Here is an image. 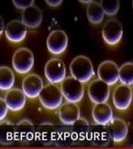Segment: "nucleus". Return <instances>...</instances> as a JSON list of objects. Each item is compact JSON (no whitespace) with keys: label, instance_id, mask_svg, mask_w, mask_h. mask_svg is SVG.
<instances>
[{"label":"nucleus","instance_id":"1","mask_svg":"<svg viewBox=\"0 0 133 149\" xmlns=\"http://www.w3.org/2000/svg\"><path fill=\"white\" fill-rule=\"evenodd\" d=\"M71 76L81 81L83 84L90 81L95 75V70L89 58L79 55L72 61L70 64Z\"/></svg>","mask_w":133,"mask_h":149},{"label":"nucleus","instance_id":"3","mask_svg":"<svg viewBox=\"0 0 133 149\" xmlns=\"http://www.w3.org/2000/svg\"><path fill=\"white\" fill-rule=\"evenodd\" d=\"M61 91L66 102L72 103L79 102L84 95V84L72 76L66 77L62 82Z\"/></svg>","mask_w":133,"mask_h":149},{"label":"nucleus","instance_id":"14","mask_svg":"<svg viewBox=\"0 0 133 149\" xmlns=\"http://www.w3.org/2000/svg\"><path fill=\"white\" fill-rule=\"evenodd\" d=\"M59 118L65 125H72L80 119V109L76 103L65 102L59 108Z\"/></svg>","mask_w":133,"mask_h":149},{"label":"nucleus","instance_id":"21","mask_svg":"<svg viewBox=\"0 0 133 149\" xmlns=\"http://www.w3.org/2000/svg\"><path fill=\"white\" fill-rule=\"evenodd\" d=\"M100 5L106 15L114 16L118 12L120 2L118 0H102L100 1Z\"/></svg>","mask_w":133,"mask_h":149},{"label":"nucleus","instance_id":"16","mask_svg":"<svg viewBox=\"0 0 133 149\" xmlns=\"http://www.w3.org/2000/svg\"><path fill=\"white\" fill-rule=\"evenodd\" d=\"M92 117L98 125L106 126L114 118L112 108L108 103L95 104L92 110Z\"/></svg>","mask_w":133,"mask_h":149},{"label":"nucleus","instance_id":"19","mask_svg":"<svg viewBox=\"0 0 133 149\" xmlns=\"http://www.w3.org/2000/svg\"><path fill=\"white\" fill-rule=\"evenodd\" d=\"M15 83V75L8 67L1 66L0 68V90L8 92L13 89Z\"/></svg>","mask_w":133,"mask_h":149},{"label":"nucleus","instance_id":"4","mask_svg":"<svg viewBox=\"0 0 133 149\" xmlns=\"http://www.w3.org/2000/svg\"><path fill=\"white\" fill-rule=\"evenodd\" d=\"M12 66L18 74L29 73L34 66V55L27 48H20L12 57Z\"/></svg>","mask_w":133,"mask_h":149},{"label":"nucleus","instance_id":"9","mask_svg":"<svg viewBox=\"0 0 133 149\" xmlns=\"http://www.w3.org/2000/svg\"><path fill=\"white\" fill-rule=\"evenodd\" d=\"M98 79L112 86L119 81V68L112 61H105L100 63L97 69Z\"/></svg>","mask_w":133,"mask_h":149},{"label":"nucleus","instance_id":"23","mask_svg":"<svg viewBox=\"0 0 133 149\" xmlns=\"http://www.w3.org/2000/svg\"><path fill=\"white\" fill-rule=\"evenodd\" d=\"M8 110L9 109H8V105H6L5 99L1 97V99H0V120H1V122L6 118Z\"/></svg>","mask_w":133,"mask_h":149},{"label":"nucleus","instance_id":"13","mask_svg":"<svg viewBox=\"0 0 133 149\" xmlns=\"http://www.w3.org/2000/svg\"><path fill=\"white\" fill-rule=\"evenodd\" d=\"M108 134L115 144H120L128 136L129 128L126 122L120 118H113L106 125Z\"/></svg>","mask_w":133,"mask_h":149},{"label":"nucleus","instance_id":"18","mask_svg":"<svg viewBox=\"0 0 133 149\" xmlns=\"http://www.w3.org/2000/svg\"><path fill=\"white\" fill-rule=\"evenodd\" d=\"M104 16H105V13L100 3H98L96 1H93L91 4L87 6L86 17H87L88 21L91 24H94V25L100 24L103 21Z\"/></svg>","mask_w":133,"mask_h":149},{"label":"nucleus","instance_id":"12","mask_svg":"<svg viewBox=\"0 0 133 149\" xmlns=\"http://www.w3.org/2000/svg\"><path fill=\"white\" fill-rule=\"evenodd\" d=\"M26 26L21 20H11L5 28V36L9 42L19 43L22 42L26 37L28 30Z\"/></svg>","mask_w":133,"mask_h":149},{"label":"nucleus","instance_id":"5","mask_svg":"<svg viewBox=\"0 0 133 149\" xmlns=\"http://www.w3.org/2000/svg\"><path fill=\"white\" fill-rule=\"evenodd\" d=\"M44 74L51 84L62 83L66 79V67L63 61L53 58L47 61L44 68Z\"/></svg>","mask_w":133,"mask_h":149},{"label":"nucleus","instance_id":"15","mask_svg":"<svg viewBox=\"0 0 133 149\" xmlns=\"http://www.w3.org/2000/svg\"><path fill=\"white\" fill-rule=\"evenodd\" d=\"M5 101L8 109L12 112H18L25 107L27 102V96L20 89L13 88L6 92Z\"/></svg>","mask_w":133,"mask_h":149},{"label":"nucleus","instance_id":"24","mask_svg":"<svg viewBox=\"0 0 133 149\" xmlns=\"http://www.w3.org/2000/svg\"><path fill=\"white\" fill-rule=\"evenodd\" d=\"M62 3H63L62 0H46V4L50 6H53V8L60 6Z\"/></svg>","mask_w":133,"mask_h":149},{"label":"nucleus","instance_id":"20","mask_svg":"<svg viewBox=\"0 0 133 149\" xmlns=\"http://www.w3.org/2000/svg\"><path fill=\"white\" fill-rule=\"evenodd\" d=\"M119 81L124 85H133V61L126 62L119 68Z\"/></svg>","mask_w":133,"mask_h":149},{"label":"nucleus","instance_id":"25","mask_svg":"<svg viewBox=\"0 0 133 149\" xmlns=\"http://www.w3.org/2000/svg\"><path fill=\"white\" fill-rule=\"evenodd\" d=\"M132 8H133V1H132Z\"/></svg>","mask_w":133,"mask_h":149},{"label":"nucleus","instance_id":"6","mask_svg":"<svg viewBox=\"0 0 133 149\" xmlns=\"http://www.w3.org/2000/svg\"><path fill=\"white\" fill-rule=\"evenodd\" d=\"M68 36L63 30L56 29L51 31L49 34L46 45L49 52L53 55H61L68 47Z\"/></svg>","mask_w":133,"mask_h":149},{"label":"nucleus","instance_id":"2","mask_svg":"<svg viewBox=\"0 0 133 149\" xmlns=\"http://www.w3.org/2000/svg\"><path fill=\"white\" fill-rule=\"evenodd\" d=\"M42 105L48 110H55L63 105V95L55 84H46L39 96Z\"/></svg>","mask_w":133,"mask_h":149},{"label":"nucleus","instance_id":"17","mask_svg":"<svg viewBox=\"0 0 133 149\" xmlns=\"http://www.w3.org/2000/svg\"><path fill=\"white\" fill-rule=\"evenodd\" d=\"M21 21L27 28L36 29L42 22V13L39 6L33 5L22 12Z\"/></svg>","mask_w":133,"mask_h":149},{"label":"nucleus","instance_id":"10","mask_svg":"<svg viewBox=\"0 0 133 149\" xmlns=\"http://www.w3.org/2000/svg\"><path fill=\"white\" fill-rule=\"evenodd\" d=\"M43 81L35 73L27 75L22 81V91L29 99H36L44 88Z\"/></svg>","mask_w":133,"mask_h":149},{"label":"nucleus","instance_id":"22","mask_svg":"<svg viewBox=\"0 0 133 149\" xmlns=\"http://www.w3.org/2000/svg\"><path fill=\"white\" fill-rule=\"evenodd\" d=\"M12 3L17 8L25 10L34 5V0H13Z\"/></svg>","mask_w":133,"mask_h":149},{"label":"nucleus","instance_id":"8","mask_svg":"<svg viewBox=\"0 0 133 149\" xmlns=\"http://www.w3.org/2000/svg\"><path fill=\"white\" fill-rule=\"evenodd\" d=\"M87 94L91 102L95 104L106 103L110 95L109 85L103 81L96 79L89 84L87 88Z\"/></svg>","mask_w":133,"mask_h":149},{"label":"nucleus","instance_id":"11","mask_svg":"<svg viewBox=\"0 0 133 149\" xmlns=\"http://www.w3.org/2000/svg\"><path fill=\"white\" fill-rule=\"evenodd\" d=\"M133 98L132 90L129 86L120 84L113 92V104L119 111H126L131 104Z\"/></svg>","mask_w":133,"mask_h":149},{"label":"nucleus","instance_id":"7","mask_svg":"<svg viewBox=\"0 0 133 149\" xmlns=\"http://www.w3.org/2000/svg\"><path fill=\"white\" fill-rule=\"evenodd\" d=\"M102 37L108 46H116L121 41L123 37V28L117 19H109L102 29Z\"/></svg>","mask_w":133,"mask_h":149}]
</instances>
